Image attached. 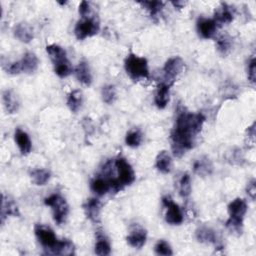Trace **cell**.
I'll list each match as a JSON object with an SVG mask.
<instances>
[{"instance_id": "6da1fadb", "label": "cell", "mask_w": 256, "mask_h": 256, "mask_svg": "<svg viewBox=\"0 0 256 256\" xmlns=\"http://www.w3.org/2000/svg\"><path fill=\"white\" fill-rule=\"evenodd\" d=\"M204 122L205 116L202 113L182 111L178 114L171 132V147L176 157L180 158L193 148L195 139L201 132Z\"/></svg>"}, {"instance_id": "7a4b0ae2", "label": "cell", "mask_w": 256, "mask_h": 256, "mask_svg": "<svg viewBox=\"0 0 256 256\" xmlns=\"http://www.w3.org/2000/svg\"><path fill=\"white\" fill-rule=\"evenodd\" d=\"M247 212V203L242 198H236L228 205L229 219L226 222L227 228L236 235H241L243 219Z\"/></svg>"}, {"instance_id": "3957f363", "label": "cell", "mask_w": 256, "mask_h": 256, "mask_svg": "<svg viewBox=\"0 0 256 256\" xmlns=\"http://www.w3.org/2000/svg\"><path fill=\"white\" fill-rule=\"evenodd\" d=\"M124 68L127 75L134 81H140L149 78L148 62L144 57L130 53L127 55L124 61Z\"/></svg>"}, {"instance_id": "277c9868", "label": "cell", "mask_w": 256, "mask_h": 256, "mask_svg": "<svg viewBox=\"0 0 256 256\" xmlns=\"http://www.w3.org/2000/svg\"><path fill=\"white\" fill-rule=\"evenodd\" d=\"M44 203L45 205L51 207L53 219L58 225L65 223L69 213V206L65 198H63L59 194H52L49 197L45 198Z\"/></svg>"}, {"instance_id": "5b68a950", "label": "cell", "mask_w": 256, "mask_h": 256, "mask_svg": "<svg viewBox=\"0 0 256 256\" xmlns=\"http://www.w3.org/2000/svg\"><path fill=\"white\" fill-rule=\"evenodd\" d=\"M115 168L117 170L118 177L116 178V182L121 190L125 186L131 185L135 181V173L131 166V164L123 157H119L114 162Z\"/></svg>"}, {"instance_id": "8992f818", "label": "cell", "mask_w": 256, "mask_h": 256, "mask_svg": "<svg viewBox=\"0 0 256 256\" xmlns=\"http://www.w3.org/2000/svg\"><path fill=\"white\" fill-rule=\"evenodd\" d=\"M99 21L96 17L90 16L81 18L74 28V34L78 40H84L88 37L94 36L99 31Z\"/></svg>"}, {"instance_id": "52a82bcc", "label": "cell", "mask_w": 256, "mask_h": 256, "mask_svg": "<svg viewBox=\"0 0 256 256\" xmlns=\"http://www.w3.org/2000/svg\"><path fill=\"white\" fill-rule=\"evenodd\" d=\"M183 67H184V62L180 57L175 56V57L169 58L163 67V74H164L163 82L169 85H172L176 80L177 76L182 72Z\"/></svg>"}, {"instance_id": "ba28073f", "label": "cell", "mask_w": 256, "mask_h": 256, "mask_svg": "<svg viewBox=\"0 0 256 256\" xmlns=\"http://www.w3.org/2000/svg\"><path fill=\"white\" fill-rule=\"evenodd\" d=\"M164 206L166 207L165 220L170 225H180L183 220V214L180 207L171 199L170 196H165L162 199Z\"/></svg>"}, {"instance_id": "9c48e42d", "label": "cell", "mask_w": 256, "mask_h": 256, "mask_svg": "<svg viewBox=\"0 0 256 256\" xmlns=\"http://www.w3.org/2000/svg\"><path fill=\"white\" fill-rule=\"evenodd\" d=\"M34 232L39 243L44 247L45 250L52 248L58 242L54 231L48 226L37 224L35 225Z\"/></svg>"}, {"instance_id": "30bf717a", "label": "cell", "mask_w": 256, "mask_h": 256, "mask_svg": "<svg viewBox=\"0 0 256 256\" xmlns=\"http://www.w3.org/2000/svg\"><path fill=\"white\" fill-rule=\"evenodd\" d=\"M126 239H127L128 244L131 247L140 249L146 243V239H147L146 230L142 226L136 224L130 229V232Z\"/></svg>"}, {"instance_id": "8fae6325", "label": "cell", "mask_w": 256, "mask_h": 256, "mask_svg": "<svg viewBox=\"0 0 256 256\" xmlns=\"http://www.w3.org/2000/svg\"><path fill=\"white\" fill-rule=\"evenodd\" d=\"M217 24L213 19L200 17L197 21V32L203 39L213 38L217 31Z\"/></svg>"}, {"instance_id": "7c38bea8", "label": "cell", "mask_w": 256, "mask_h": 256, "mask_svg": "<svg viewBox=\"0 0 256 256\" xmlns=\"http://www.w3.org/2000/svg\"><path fill=\"white\" fill-rule=\"evenodd\" d=\"M233 18L234 13L232 8L226 3H221L220 6L214 12L213 20L215 21L217 26H221L231 23L233 21Z\"/></svg>"}, {"instance_id": "4fadbf2b", "label": "cell", "mask_w": 256, "mask_h": 256, "mask_svg": "<svg viewBox=\"0 0 256 256\" xmlns=\"http://www.w3.org/2000/svg\"><path fill=\"white\" fill-rule=\"evenodd\" d=\"M83 209L87 218L96 223L100 220V212H101V202L97 198H90L88 199L84 205Z\"/></svg>"}, {"instance_id": "5bb4252c", "label": "cell", "mask_w": 256, "mask_h": 256, "mask_svg": "<svg viewBox=\"0 0 256 256\" xmlns=\"http://www.w3.org/2000/svg\"><path fill=\"white\" fill-rule=\"evenodd\" d=\"M170 87L171 85L161 82L156 89L155 96H154V102L156 106L159 109H164L170 100Z\"/></svg>"}, {"instance_id": "9a60e30c", "label": "cell", "mask_w": 256, "mask_h": 256, "mask_svg": "<svg viewBox=\"0 0 256 256\" xmlns=\"http://www.w3.org/2000/svg\"><path fill=\"white\" fill-rule=\"evenodd\" d=\"M90 188H91L92 192H94L98 196H103L112 189L110 179L103 174L95 177L91 181Z\"/></svg>"}, {"instance_id": "2e32d148", "label": "cell", "mask_w": 256, "mask_h": 256, "mask_svg": "<svg viewBox=\"0 0 256 256\" xmlns=\"http://www.w3.org/2000/svg\"><path fill=\"white\" fill-rule=\"evenodd\" d=\"M1 223L3 224L5 219L8 216H14L19 217L20 212L16 205V203L10 199L9 197H6L4 194H2V200H1Z\"/></svg>"}, {"instance_id": "e0dca14e", "label": "cell", "mask_w": 256, "mask_h": 256, "mask_svg": "<svg viewBox=\"0 0 256 256\" xmlns=\"http://www.w3.org/2000/svg\"><path fill=\"white\" fill-rule=\"evenodd\" d=\"M13 32L15 37L23 43H29L34 38L33 28L30 24L26 22H20L16 24Z\"/></svg>"}, {"instance_id": "ac0fdd59", "label": "cell", "mask_w": 256, "mask_h": 256, "mask_svg": "<svg viewBox=\"0 0 256 256\" xmlns=\"http://www.w3.org/2000/svg\"><path fill=\"white\" fill-rule=\"evenodd\" d=\"M14 139H15V142H16L21 154L27 155L31 152L32 143H31L30 137L27 132H25L24 130H22L20 128H17L15 131V134H14Z\"/></svg>"}, {"instance_id": "d6986e66", "label": "cell", "mask_w": 256, "mask_h": 256, "mask_svg": "<svg viewBox=\"0 0 256 256\" xmlns=\"http://www.w3.org/2000/svg\"><path fill=\"white\" fill-rule=\"evenodd\" d=\"M47 254L51 255H62V256H68L75 254V248L71 241L69 240H62L59 241L50 249L46 250Z\"/></svg>"}, {"instance_id": "ffe728a7", "label": "cell", "mask_w": 256, "mask_h": 256, "mask_svg": "<svg viewBox=\"0 0 256 256\" xmlns=\"http://www.w3.org/2000/svg\"><path fill=\"white\" fill-rule=\"evenodd\" d=\"M23 73L31 74L35 72L39 65V60L33 52H27L23 55L22 59L19 61Z\"/></svg>"}, {"instance_id": "44dd1931", "label": "cell", "mask_w": 256, "mask_h": 256, "mask_svg": "<svg viewBox=\"0 0 256 256\" xmlns=\"http://www.w3.org/2000/svg\"><path fill=\"white\" fill-rule=\"evenodd\" d=\"M193 170L197 175L201 177H206L212 173L213 164L208 157L202 156L194 162Z\"/></svg>"}, {"instance_id": "7402d4cb", "label": "cell", "mask_w": 256, "mask_h": 256, "mask_svg": "<svg viewBox=\"0 0 256 256\" xmlns=\"http://www.w3.org/2000/svg\"><path fill=\"white\" fill-rule=\"evenodd\" d=\"M75 75L76 78L80 83H82L85 86H89L92 83V75L90 72L89 65L86 61L82 60L79 62L75 69Z\"/></svg>"}, {"instance_id": "603a6c76", "label": "cell", "mask_w": 256, "mask_h": 256, "mask_svg": "<svg viewBox=\"0 0 256 256\" xmlns=\"http://www.w3.org/2000/svg\"><path fill=\"white\" fill-rule=\"evenodd\" d=\"M2 101L5 110L12 114L18 111L19 108V100L17 95L12 91V90H5L2 93Z\"/></svg>"}, {"instance_id": "cb8c5ba5", "label": "cell", "mask_w": 256, "mask_h": 256, "mask_svg": "<svg viewBox=\"0 0 256 256\" xmlns=\"http://www.w3.org/2000/svg\"><path fill=\"white\" fill-rule=\"evenodd\" d=\"M46 52L49 55V57L52 60L54 65L68 60L67 56H66V51L64 50V48H62L61 46H59L57 44L47 45L46 46Z\"/></svg>"}, {"instance_id": "d4e9b609", "label": "cell", "mask_w": 256, "mask_h": 256, "mask_svg": "<svg viewBox=\"0 0 256 256\" xmlns=\"http://www.w3.org/2000/svg\"><path fill=\"white\" fill-rule=\"evenodd\" d=\"M156 168L163 174H168L172 170V159L170 154L163 150L156 157Z\"/></svg>"}, {"instance_id": "484cf974", "label": "cell", "mask_w": 256, "mask_h": 256, "mask_svg": "<svg viewBox=\"0 0 256 256\" xmlns=\"http://www.w3.org/2000/svg\"><path fill=\"white\" fill-rule=\"evenodd\" d=\"M196 238L201 243H216L217 234L216 232L207 226L199 227L195 232Z\"/></svg>"}, {"instance_id": "4316f807", "label": "cell", "mask_w": 256, "mask_h": 256, "mask_svg": "<svg viewBox=\"0 0 256 256\" xmlns=\"http://www.w3.org/2000/svg\"><path fill=\"white\" fill-rule=\"evenodd\" d=\"M82 102H83V96L80 90H73L68 94L67 106L72 112L76 113L81 108Z\"/></svg>"}, {"instance_id": "83f0119b", "label": "cell", "mask_w": 256, "mask_h": 256, "mask_svg": "<svg viewBox=\"0 0 256 256\" xmlns=\"http://www.w3.org/2000/svg\"><path fill=\"white\" fill-rule=\"evenodd\" d=\"M139 4L147 9L153 20H157L159 18V15L161 14L164 6V3L162 1H141L139 2Z\"/></svg>"}, {"instance_id": "f1b7e54d", "label": "cell", "mask_w": 256, "mask_h": 256, "mask_svg": "<svg viewBox=\"0 0 256 256\" xmlns=\"http://www.w3.org/2000/svg\"><path fill=\"white\" fill-rule=\"evenodd\" d=\"M30 177L32 182L37 186L45 185L50 179V172L43 168L34 169L30 173Z\"/></svg>"}, {"instance_id": "f546056e", "label": "cell", "mask_w": 256, "mask_h": 256, "mask_svg": "<svg viewBox=\"0 0 256 256\" xmlns=\"http://www.w3.org/2000/svg\"><path fill=\"white\" fill-rule=\"evenodd\" d=\"M111 253V247L108 240L101 233L97 234V241L95 244V254L100 256H106Z\"/></svg>"}, {"instance_id": "4dcf8cb0", "label": "cell", "mask_w": 256, "mask_h": 256, "mask_svg": "<svg viewBox=\"0 0 256 256\" xmlns=\"http://www.w3.org/2000/svg\"><path fill=\"white\" fill-rule=\"evenodd\" d=\"M231 47H232V42L230 37H228L227 35L220 36L216 41V48L218 52L222 55L228 54L231 50Z\"/></svg>"}, {"instance_id": "1f68e13d", "label": "cell", "mask_w": 256, "mask_h": 256, "mask_svg": "<svg viewBox=\"0 0 256 256\" xmlns=\"http://www.w3.org/2000/svg\"><path fill=\"white\" fill-rule=\"evenodd\" d=\"M125 142L129 147L136 148L142 142V133L139 130H131L126 134Z\"/></svg>"}, {"instance_id": "d6a6232c", "label": "cell", "mask_w": 256, "mask_h": 256, "mask_svg": "<svg viewBox=\"0 0 256 256\" xmlns=\"http://www.w3.org/2000/svg\"><path fill=\"white\" fill-rule=\"evenodd\" d=\"M179 192L182 197H188L191 193V179L189 174L182 175L179 182Z\"/></svg>"}, {"instance_id": "836d02e7", "label": "cell", "mask_w": 256, "mask_h": 256, "mask_svg": "<svg viewBox=\"0 0 256 256\" xmlns=\"http://www.w3.org/2000/svg\"><path fill=\"white\" fill-rule=\"evenodd\" d=\"M54 71L58 77L65 78L72 73V66H71L69 60H66L62 63L54 65Z\"/></svg>"}, {"instance_id": "e575fe53", "label": "cell", "mask_w": 256, "mask_h": 256, "mask_svg": "<svg viewBox=\"0 0 256 256\" xmlns=\"http://www.w3.org/2000/svg\"><path fill=\"white\" fill-rule=\"evenodd\" d=\"M102 99L106 104H113L116 99V90L113 85H105L102 88Z\"/></svg>"}, {"instance_id": "d590c367", "label": "cell", "mask_w": 256, "mask_h": 256, "mask_svg": "<svg viewBox=\"0 0 256 256\" xmlns=\"http://www.w3.org/2000/svg\"><path fill=\"white\" fill-rule=\"evenodd\" d=\"M155 253L158 255H164V256H168V255H172L173 251L172 248L170 247L169 243L166 242L165 240H159L156 245H155Z\"/></svg>"}, {"instance_id": "8d00e7d4", "label": "cell", "mask_w": 256, "mask_h": 256, "mask_svg": "<svg viewBox=\"0 0 256 256\" xmlns=\"http://www.w3.org/2000/svg\"><path fill=\"white\" fill-rule=\"evenodd\" d=\"M78 12H79V14H80L81 18H87V17L92 16L90 3H89V2H87V1H82V2L79 4Z\"/></svg>"}, {"instance_id": "74e56055", "label": "cell", "mask_w": 256, "mask_h": 256, "mask_svg": "<svg viewBox=\"0 0 256 256\" xmlns=\"http://www.w3.org/2000/svg\"><path fill=\"white\" fill-rule=\"evenodd\" d=\"M248 80L254 84L256 80V61L255 58L253 57L248 64Z\"/></svg>"}, {"instance_id": "f35d334b", "label": "cell", "mask_w": 256, "mask_h": 256, "mask_svg": "<svg viewBox=\"0 0 256 256\" xmlns=\"http://www.w3.org/2000/svg\"><path fill=\"white\" fill-rule=\"evenodd\" d=\"M247 193L248 195L254 200L255 199V195H256V186H255V180H251L248 185H247Z\"/></svg>"}, {"instance_id": "ab89813d", "label": "cell", "mask_w": 256, "mask_h": 256, "mask_svg": "<svg viewBox=\"0 0 256 256\" xmlns=\"http://www.w3.org/2000/svg\"><path fill=\"white\" fill-rule=\"evenodd\" d=\"M172 3V5L174 6V7H176V8H178V9H181V8H183L184 6H185V4H186V2H184V1H173V2H171Z\"/></svg>"}]
</instances>
